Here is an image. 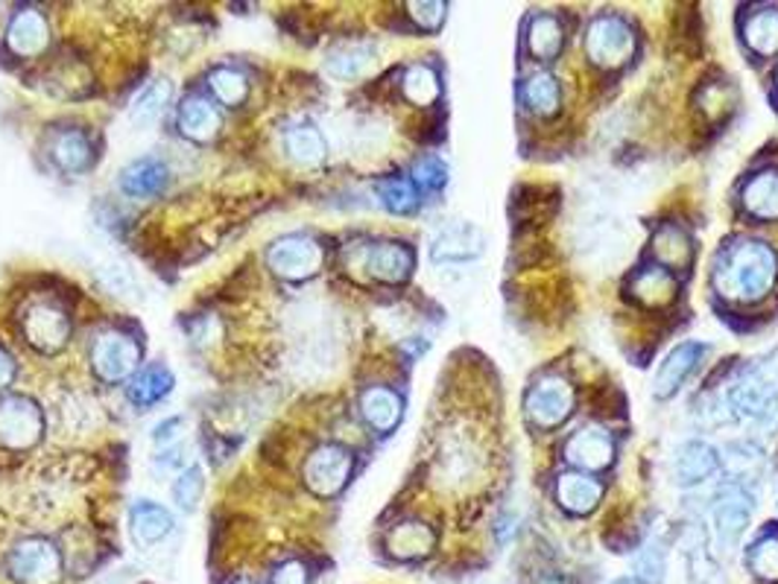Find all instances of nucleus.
<instances>
[{"label":"nucleus","instance_id":"1","mask_svg":"<svg viewBox=\"0 0 778 584\" xmlns=\"http://www.w3.org/2000/svg\"><path fill=\"white\" fill-rule=\"evenodd\" d=\"M776 280L778 255L764 240H737L723 248L714 266V289L729 301H761Z\"/></svg>","mask_w":778,"mask_h":584},{"label":"nucleus","instance_id":"2","mask_svg":"<svg viewBox=\"0 0 778 584\" xmlns=\"http://www.w3.org/2000/svg\"><path fill=\"white\" fill-rule=\"evenodd\" d=\"M732 412L753 418L761 429L778 427V357L749 362L729 389Z\"/></svg>","mask_w":778,"mask_h":584},{"label":"nucleus","instance_id":"3","mask_svg":"<svg viewBox=\"0 0 778 584\" xmlns=\"http://www.w3.org/2000/svg\"><path fill=\"white\" fill-rule=\"evenodd\" d=\"M574 386L563 374H545L538 378L530 386L527 397H524V410L530 418L533 427L538 429H554L559 424L568 421V415L574 412Z\"/></svg>","mask_w":778,"mask_h":584},{"label":"nucleus","instance_id":"4","mask_svg":"<svg viewBox=\"0 0 778 584\" xmlns=\"http://www.w3.org/2000/svg\"><path fill=\"white\" fill-rule=\"evenodd\" d=\"M586 53L595 65L621 67L635 53V33L623 18L600 15L586 30Z\"/></svg>","mask_w":778,"mask_h":584},{"label":"nucleus","instance_id":"5","mask_svg":"<svg viewBox=\"0 0 778 584\" xmlns=\"http://www.w3.org/2000/svg\"><path fill=\"white\" fill-rule=\"evenodd\" d=\"M323 246L307 234L278 237L266 252V266L284 280H307L323 269Z\"/></svg>","mask_w":778,"mask_h":584},{"label":"nucleus","instance_id":"6","mask_svg":"<svg viewBox=\"0 0 778 584\" xmlns=\"http://www.w3.org/2000/svg\"><path fill=\"white\" fill-rule=\"evenodd\" d=\"M44 436V412L30 397H3L0 401V447L30 450Z\"/></svg>","mask_w":778,"mask_h":584},{"label":"nucleus","instance_id":"7","mask_svg":"<svg viewBox=\"0 0 778 584\" xmlns=\"http://www.w3.org/2000/svg\"><path fill=\"white\" fill-rule=\"evenodd\" d=\"M7 567L18 584H56L62 576V555L48 538H27L9 552Z\"/></svg>","mask_w":778,"mask_h":584},{"label":"nucleus","instance_id":"8","mask_svg":"<svg viewBox=\"0 0 778 584\" xmlns=\"http://www.w3.org/2000/svg\"><path fill=\"white\" fill-rule=\"evenodd\" d=\"M21 333H24L27 346H33L35 351L56 354L71 339V316L53 301H35L24 310Z\"/></svg>","mask_w":778,"mask_h":584},{"label":"nucleus","instance_id":"9","mask_svg":"<svg viewBox=\"0 0 778 584\" xmlns=\"http://www.w3.org/2000/svg\"><path fill=\"white\" fill-rule=\"evenodd\" d=\"M355 459L351 453L340 445H323L316 447L305 461V486L314 491L316 497H334L346 488L348 477H351Z\"/></svg>","mask_w":778,"mask_h":584},{"label":"nucleus","instance_id":"10","mask_svg":"<svg viewBox=\"0 0 778 584\" xmlns=\"http://www.w3.org/2000/svg\"><path fill=\"white\" fill-rule=\"evenodd\" d=\"M141 362V342L129 333H103L92 348V365L103 383H117L129 378Z\"/></svg>","mask_w":778,"mask_h":584},{"label":"nucleus","instance_id":"11","mask_svg":"<svg viewBox=\"0 0 778 584\" xmlns=\"http://www.w3.org/2000/svg\"><path fill=\"white\" fill-rule=\"evenodd\" d=\"M755 500L744 486L726 488L717 502H714V535L721 550L729 552L732 546H737V541L744 538L749 520H753Z\"/></svg>","mask_w":778,"mask_h":584},{"label":"nucleus","instance_id":"12","mask_svg":"<svg viewBox=\"0 0 778 584\" xmlns=\"http://www.w3.org/2000/svg\"><path fill=\"white\" fill-rule=\"evenodd\" d=\"M705 354H708V348H705L703 342H682V346L673 348L671 354L662 360L659 371H655V380H653L655 397L676 395V392L685 386V380L700 369V362L705 360Z\"/></svg>","mask_w":778,"mask_h":584},{"label":"nucleus","instance_id":"13","mask_svg":"<svg viewBox=\"0 0 778 584\" xmlns=\"http://www.w3.org/2000/svg\"><path fill=\"white\" fill-rule=\"evenodd\" d=\"M364 269L381 284H404L413 272V248L396 240H381L366 248Z\"/></svg>","mask_w":778,"mask_h":584},{"label":"nucleus","instance_id":"14","mask_svg":"<svg viewBox=\"0 0 778 584\" xmlns=\"http://www.w3.org/2000/svg\"><path fill=\"white\" fill-rule=\"evenodd\" d=\"M565 459L586 470V474L606 470L614 461V438L603 427L577 429L565 445Z\"/></svg>","mask_w":778,"mask_h":584},{"label":"nucleus","instance_id":"15","mask_svg":"<svg viewBox=\"0 0 778 584\" xmlns=\"http://www.w3.org/2000/svg\"><path fill=\"white\" fill-rule=\"evenodd\" d=\"M50 26L39 9H18L7 26L9 50L21 59L39 56L48 47Z\"/></svg>","mask_w":778,"mask_h":584},{"label":"nucleus","instance_id":"16","mask_svg":"<svg viewBox=\"0 0 778 584\" xmlns=\"http://www.w3.org/2000/svg\"><path fill=\"white\" fill-rule=\"evenodd\" d=\"M481 231L469 223H454L439 234L431 248V257L433 264H469L474 257H481Z\"/></svg>","mask_w":778,"mask_h":584},{"label":"nucleus","instance_id":"17","mask_svg":"<svg viewBox=\"0 0 778 584\" xmlns=\"http://www.w3.org/2000/svg\"><path fill=\"white\" fill-rule=\"evenodd\" d=\"M360 415L375 433H392V429L401 424V415H404V401L398 395L396 389L389 386H369L360 395Z\"/></svg>","mask_w":778,"mask_h":584},{"label":"nucleus","instance_id":"18","mask_svg":"<svg viewBox=\"0 0 778 584\" xmlns=\"http://www.w3.org/2000/svg\"><path fill=\"white\" fill-rule=\"evenodd\" d=\"M717 468H721V456L703 442H687L673 456V479L685 488L705 482L717 474Z\"/></svg>","mask_w":778,"mask_h":584},{"label":"nucleus","instance_id":"19","mask_svg":"<svg viewBox=\"0 0 778 584\" xmlns=\"http://www.w3.org/2000/svg\"><path fill=\"white\" fill-rule=\"evenodd\" d=\"M630 293L638 305L667 307L680 296V280L664 266H644V269L632 275Z\"/></svg>","mask_w":778,"mask_h":584},{"label":"nucleus","instance_id":"20","mask_svg":"<svg viewBox=\"0 0 778 584\" xmlns=\"http://www.w3.org/2000/svg\"><path fill=\"white\" fill-rule=\"evenodd\" d=\"M556 500L571 514H591L603 500V486L591 474H563L556 479Z\"/></svg>","mask_w":778,"mask_h":584},{"label":"nucleus","instance_id":"21","mask_svg":"<svg viewBox=\"0 0 778 584\" xmlns=\"http://www.w3.org/2000/svg\"><path fill=\"white\" fill-rule=\"evenodd\" d=\"M167 184V164L158 158H138L120 173V188L126 197L149 199L158 197Z\"/></svg>","mask_w":778,"mask_h":584},{"label":"nucleus","instance_id":"22","mask_svg":"<svg viewBox=\"0 0 778 584\" xmlns=\"http://www.w3.org/2000/svg\"><path fill=\"white\" fill-rule=\"evenodd\" d=\"M129 527H133V538L141 546H156L158 541H165L174 529V518L161 509L158 502L138 500L129 511Z\"/></svg>","mask_w":778,"mask_h":584},{"label":"nucleus","instance_id":"23","mask_svg":"<svg viewBox=\"0 0 778 584\" xmlns=\"http://www.w3.org/2000/svg\"><path fill=\"white\" fill-rule=\"evenodd\" d=\"M50 156H53L59 170H65V173H85L94 161L92 138L85 132H80V129H65V132H59L56 140H53Z\"/></svg>","mask_w":778,"mask_h":584},{"label":"nucleus","instance_id":"24","mask_svg":"<svg viewBox=\"0 0 778 584\" xmlns=\"http://www.w3.org/2000/svg\"><path fill=\"white\" fill-rule=\"evenodd\" d=\"M740 202H744L746 214L755 216V220H778V173L776 170H767V173H758L744 184V193H740Z\"/></svg>","mask_w":778,"mask_h":584},{"label":"nucleus","instance_id":"25","mask_svg":"<svg viewBox=\"0 0 778 584\" xmlns=\"http://www.w3.org/2000/svg\"><path fill=\"white\" fill-rule=\"evenodd\" d=\"M170 389H174V374L165 365H147L129 380L126 395H129V404L147 410V406H156L161 397L170 395Z\"/></svg>","mask_w":778,"mask_h":584},{"label":"nucleus","instance_id":"26","mask_svg":"<svg viewBox=\"0 0 778 584\" xmlns=\"http://www.w3.org/2000/svg\"><path fill=\"white\" fill-rule=\"evenodd\" d=\"M179 129H182L185 138L206 144L220 129V112L206 97H188L179 106Z\"/></svg>","mask_w":778,"mask_h":584},{"label":"nucleus","instance_id":"27","mask_svg":"<svg viewBox=\"0 0 778 584\" xmlns=\"http://www.w3.org/2000/svg\"><path fill=\"white\" fill-rule=\"evenodd\" d=\"M653 255L664 269H687L691 257H694V246H691V237L685 234V229L667 223L655 231Z\"/></svg>","mask_w":778,"mask_h":584},{"label":"nucleus","instance_id":"28","mask_svg":"<svg viewBox=\"0 0 778 584\" xmlns=\"http://www.w3.org/2000/svg\"><path fill=\"white\" fill-rule=\"evenodd\" d=\"M375 62V47L369 42H348L328 53L325 59V71L334 79H357L366 74V67Z\"/></svg>","mask_w":778,"mask_h":584},{"label":"nucleus","instance_id":"29","mask_svg":"<svg viewBox=\"0 0 778 584\" xmlns=\"http://www.w3.org/2000/svg\"><path fill=\"white\" fill-rule=\"evenodd\" d=\"M433 543H437V538H433V532L424 523H419V520H407V523H398L392 532H389L387 538V546L389 552L396 555V559L401 561H416L422 559V555H428V552L433 550Z\"/></svg>","mask_w":778,"mask_h":584},{"label":"nucleus","instance_id":"30","mask_svg":"<svg viewBox=\"0 0 778 584\" xmlns=\"http://www.w3.org/2000/svg\"><path fill=\"white\" fill-rule=\"evenodd\" d=\"M284 149L287 156L302 167H316L325 161V138L314 124H296L284 132Z\"/></svg>","mask_w":778,"mask_h":584},{"label":"nucleus","instance_id":"31","mask_svg":"<svg viewBox=\"0 0 778 584\" xmlns=\"http://www.w3.org/2000/svg\"><path fill=\"white\" fill-rule=\"evenodd\" d=\"M744 42L758 56H776L778 53V9L764 7L744 21Z\"/></svg>","mask_w":778,"mask_h":584},{"label":"nucleus","instance_id":"32","mask_svg":"<svg viewBox=\"0 0 778 584\" xmlns=\"http://www.w3.org/2000/svg\"><path fill=\"white\" fill-rule=\"evenodd\" d=\"M565 44V30L559 24V18L554 15H536L527 26V47L536 59L542 62H550L563 53Z\"/></svg>","mask_w":778,"mask_h":584},{"label":"nucleus","instance_id":"33","mask_svg":"<svg viewBox=\"0 0 778 584\" xmlns=\"http://www.w3.org/2000/svg\"><path fill=\"white\" fill-rule=\"evenodd\" d=\"M524 103H527L533 115L554 117L563 106V88L550 74H533L524 83Z\"/></svg>","mask_w":778,"mask_h":584},{"label":"nucleus","instance_id":"34","mask_svg":"<svg viewBox=\"0 0 778 584\" xmlns=\"http://www.w3.org/2000/svg\"><path fill=\"white\" fill-rule=\"evenodd\" d=\"M401 91L413 106H433L442 94V83L431 65H410L401 76Z\"/></svg>","mask_w":778,"mask_h":584},{"label":"nucleus","instance_id":"35","mask_svg":"<svg viewBox=\"0 0 778 584\" xmlns=\"http://www.w3.org/2000/svg\"><path fill=\"white\" fill-rule=\"evenodd\" d=\"M170 99H174V85L167 83V79H156L153 85H147V88L138 94V99L133 103V124L135 126L156 124Z\"/></svg>","mask_w":778,"mask_h":584},{"label":"nucleus","instance_id":"36","mask_svg":"<svg viewBox=\"0 0 778 584\" xmlns=\"http://www.w3.org/2000/svg\"><path fill=\"white\" fill-rule=\"evenodd\" d=\"M378 197H381L383 208L392 214H413L416 205H419L416 184L404 176H389V179L378 181Z\"/></svg>","mask_w":778,"mask_h":584},{"label":"nucleus","instance_id":"37","mask_svg":"<svg viewBox=\"0 0 778 584\" xmlns=\"http://www.w3.org/2000/svg\"><path fill=\"white\" fill-rule=\"evenodd\" d=\"M208 85L214 91V97L220 103H225V106H241L249 94L246 76L241 71H234V67H214L208 74Z\"/></svg>","mask_w":778,"mask_h":584},{"label":"nucleus","instance_id":"38","mask_svg":"<svg viewBox=\"0 0 778 584\" xmlns=\"http://www.w3.org/2000/svg\"><path fill=\"white\" fill-rule=\"evenodd\" d=\"M749 570L764 582H778V532L761 535L749 550Z\"/></svg>","mask_w":778,"mask_h":584},{"label":"nucleus","instance_id":"39","mask_svg":"<svg viewBox=\"0 0 778 584\" xmlns=\"http://www.w3.org/2000/svg\"><path fill=\"white\" fill-rule=\"evenodd\" d=\"M202 491H206V479H202V470L199 468H188L179 474V479H176L174 486V497L176 502L182 506V509H197L199 497H202Z\"/></svg>","mask_w":778,"mask_h":584},{"label":"nucleus","instance_id":"40","mask_svg":"<svg viewBox=\"0 0 778 584\" xmlns=\"http://www.w3.org/2000/svg\"><path fill=\"white\" fill-rule=\"evenodd\" d=\"M638 578L644 584H659L664 578V550H659V543H650L641 550L635 561Z\"/></svg>","mask_w":778,"mask_h":584},{"label":"nucleus","instance_id":"41","mask_svg":"<svg viewBox=\"0 0 778 584\" xmlns=\"http://www.w3.org/2000/svg\"><path fill=\"white\" fill-rule=\"evenodd\" d=\"M687 564H691V582L694 584H723V573L717 570L712 559H708V546L703 550L685 552Z\"/></svg>","mask_w":778,"mask_h":584},{"label":"nucleus","instance_id":"42","mask_svg":"<svg viewBox=\"0 0 778 584\" xmlns=\"http://www.w3.org/2000/svg\"><path fill=\"white\" fill-rule=\"evenodd\" d=\"M445 179H448V167L442 164V161H439L437 156H424V158H419V161H416L413 181L419 184V188L437 190V188H442V184H445Z\"/></svg>","mask_w":778,"mask_h":584},{"label":"nucleus","instance_id":"43","mask_svg":"<svg viewBox=\"0 0 778 584\" xmlns=\"http://www.w3.org/2000/svg\"><path fill=\"white\" fill-rule=\"evenodd\" d=\"M407 9H410V18H413L416 24L422 26V30H439L442 26V21H445V3H407Z\"/></svg>","mask_w":778,"mask_h":584},{"label":"nucleus","instance_id":"44","mask_svg":"<svg viewBox=\"0 0 778 584\" xmlns=\"http://www.w3.org/2000/svg\"><path fill=\"white\" fill-rule=\"evenodd\" d=\"M273 584H307V567L302 561H284L282 567L275 570Z\"/></svg>","mask_w":778,"mask_h":584},{"label":"nucleus","instance_id":"45","mask_svg":"<svg viewBox=\"0 0 778 584\" xmlns=\"http://www.w3.org/2000/svg\"><path fill=\"white\" fill-rule=\"evenodd\" d=\"M182 427V418H170V421H165V424H158L156 427V442L161 447H174L176 445V438H179V433L176 429Z\"/></svg>","mask_w":778,"mask_h":584},{"label":"nucleus","instance_id":"46","mask_svg":"<svg viewBox=\"0 0 778 584\" xmlns=\"http://www.w3.org/2000/svg\"><path fill=\"white\" fill-rule=\"evenodd\" d=\"M12 380H15V360L0 348V392H3Z\"/></svg>","mask_w":778,"mask_h":584},{"label":"nucleus","instance_id":"47","mask_svg":"<svg viewBox=\"0 0 778 584\" xmlns=\"http://www.w3.org/2000/svg\"><path fill=\"white\" fill-rule=\"evenodd\" d=\"M232 584H257V582H252V578H234Z\"/></svg>","mask_w":778,"mask_h":584},{"label":"nucleus","instance_id":"48","mask_svg":"<svg viewBox=\"0 0 778 584\" xmlns=\"http://www.w3.org/2000/svg\"><path fill=\"white\" fill-rule=\"evenodd\" d=\"M618 584H638V582H632V578H621V582H618Z\"/></svg>","mask_w":778,"mask_h":584},{"label":"nucleus","instance_id":"49","mask_svg":"<svg viewBox=\"0 0 778 584\" xmlns=\"http://www.w3.org/2000/svg\"><path fill=\"white\" fill-rule=\"evenodd\" d=\"M776 88H778V74H776Z\"/></svg>","mask_w":778,"mask_h":584}]
</instances>
